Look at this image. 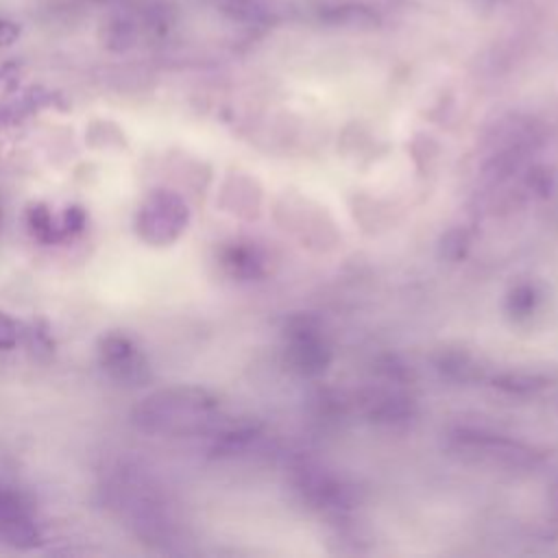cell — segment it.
Wrapping results in <instances>:
<instances>
[{
  "mask_svg": "<svg viewBox=\"0 0 558 558\" xmlns=\"http://www.w3.org/2000/svg\"><path fill=\"white\" fill-rule=\"evenodd\" d=\"M20 325L4 312H0V351H11L20 342Z\"/></svg>",
  "mask_w": 558,
  "mask_h": 558,
  "instance_id": "obj_7",
  "label": "cell"
},
{
  "mask_svg": "<svg viewBox=\"0 0 558 558\" xmlns=\"http://www.w3.org/2000/svg\"><path fill=\"white\" fill-rule=\"evenodd\" d=\"M98 362L102 371L124 384V386H144L150 381L153 373L142 349L122 331H107L98 340Z\"/></svg>",
  "mask_w": 558,
  "mask_h": 558,
  "instance_id": "obj_3",
  "label": "cell"
},
{
  "mask_svg": "<svg viewBox=\"0 0 558 558\" xmlns=\"http://www.w3.org/2000/svg\"><path fill=\"white\" fill-rule=\"evenodd\" d=\"M0 536L15 545V547H35L41 543V536L35 527V523L31 521V514L28 517H17L13 521H7L0 525Z\"/></svg>",
  "mask_w": 558,
  "mask_h": 558,
  "instance_id": "obj_5",
  "label": "cell"
},
{
  "mask_svg": "<svg viewBox=\"0 0 558 558\" xmlns=\"http://www.w3.org/2000/svg\"><path fill=\"white\" fill-rule=\"evenodd\" d=\"M31 508L24 495L11 488H0V525L7 521H13L17 517H28Z\"/></svg>",
  "mask_w": 558,
  "mask_h": 558,
  "instance_id": "obj_6",
  "label": "cell"
},
{
  "mask_svg": "<svg viewBox=\"0 0 558 558\" xmlns=\"http://www.w3.org/2000/svg\"><path fill=\"white\" fill-rule=\"evenodd\" d=\"M220 2H227V0H220Z\"/></svg>",
  "mask_w": 558,
  "mask_h": 558,
  "instance_id": "obj_9",
  "label": "cell"
},
{
  "mask_svg": "<svg viewBox=\"0 0 558 558\" xmlns=\"http://www.w3.org/2000/svg\"><path fill=\"white\" fill-rule=\"evenodd\" d=\"M190 225V207L185 198L170 187L150 190L135 214L137 238L155 248L174 244Z\"/></svg>",
  "mask_w": 558,
  "mask_h": 558,
  "instance_id": "obj_2",
  "label": "cell"
},
{
  "mask_svg": "<svg viewBox=\"0 0 558 558\" xmlns=\"http://www.w3.org/2000/svg\"><path fill=\"white\" fill-rule=\"evenodd\" d=\"M26 225L33 238L41 244H61L83 231L85 209L78 205H68L59 214H52L46 203H33L26 209Z\"/></svg>",
  "mask_w": 558,
  "mask_h": 558,
  "instance_id": "obj_4",
  "label": "cell"
},
{
  "mask_svg": "<svg viewBox=\"0 0 558 558\" xmlns=\"http://www.w3.org/2000/svg\"><path fill=\"white\" fill-rule=\"evenodd\" d=\"M216 399L196 386H170L144 397L131 412L144 434H190L211 418Z\"/></svg>",
  "mask_w": 558,
  "mask_h": 558,
  "instance_id": "obj_1",
  "label": "cell"
},
{
  "mask_svg": "<svg viewBox=\"0 0 558 558\" xmlns=\"http://www.w3.org/2000/svg\"><path fill=\"white\" fill-rule=\"evenodd\" d=\"M20 35H22V26L17 22L0 17V50L13 46L20 39Z\"/></svg>",
  "mask_w": 558,
  "mask_h": 558,
  "instance_id": "obj_8",
  "label": "cell"
}]
</instances>
